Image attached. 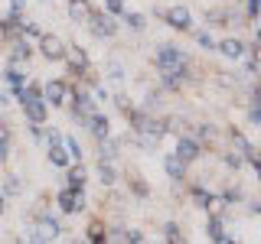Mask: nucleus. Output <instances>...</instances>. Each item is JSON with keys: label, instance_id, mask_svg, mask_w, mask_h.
Listing matches in <instances>:
<instances>
[{"label": "nucleus", "instance_id": "1", "mask_svg": "<svg viewBox=\"0 0 261 244\" xmlns=\"http://www.w3.org/2000/svg\"><path fill=\"white\" fill-rule=\"evenodd\" d=\"M183 62H186V55L179 52L176 46H160L157 49V69L163 72V78H179Z\"/></svg>", "mask_w": 261, "mask_h": 244}, {"label": "nucleus", "instance_id": "2", "mask_svg": "<svg viewBox=\"0 0 261 244\" xmlns=\"http://www.w3.org/2000/svg\"><path fill=\"white\" fill-rule=\"evenodd\" d=\"M92 29H95V36H101V39L108 36V39H111L114 33H118V23H114L108 13H95V16H92Z\"/></svg>", "mask_w": 261, "mask_h": 244}, {"label": "nucleus", "instance_id": "3", "mask_svg": "<svg viewBox=\"0 0 261 244\" xmlns=\"http://www.w3.org/2000/svg\"><path fill=\"white\" fill-rule=\"evenodd\" d=\"M173 157H176L179 163H193L196 157H199V143L190 140V137H179V143H176V153H173Z\"/></svg>", "mask_w": 261, "mask_h": 244}, {"label": "nucleus", "instance_id": "4", "mask_svg": "<svg viewBox=\"0 0 261 244\" xmlns=\"http://www.w3.org/2000/svg\"><path fill=\"white\" fill-rule=\"evenodd\" d=\"M163 20H167L173 29H190V23H193L186 7H173V10H167V13H163Z\"/></svg>", "mask_w": 261, "mask_h": 244}, {"label": "nucleus", "instance_id": "5", "mask_svg": "<svg viewBox=\"0 0 261 244\" xmlns=\"http://www.w3.org/2000/svg\"><path fill=\"white\" fill-rule=\"evenodd\" d=\"M39 49H43V55H46V59H62V55H65V43H62L59 36H43Z\"/></svg>", "mask_w": 261, "mask_h": 244}, {"label": "nucleus", "instance_id": "6", "mask_svg": "<svg viewBox=\"0 0 261 244\" xmlns=\"http://www.w3.org/2000/svg\"><path fill=\"white\" fill-rule=\"evenodd\" d=\"M56 238H59V222H56V218H39L36 241H56Z\"/></svg>", "mask_w": 261, "mask_h": 244}, {"label": "nucleus", "instance_id": "7", "mask_svg": "<svg viewBox=\"0 0 261 244\" xmlns=\"http://www.w3.org/2000/svg\"><path fill=\"white\" fill-rule=\"evenodd\" d=\"M23 111H27V117L33 124H43L46 120V104L39 101V98H27V101H23Z\"/></svg>", "mask_w": 261, "mask_h": 244}, {"label": "nucleus", "instance_id": "8", "mask_svg": "<svg viewBox=\"0 0 261 244\" xmlns=\"http://www.w3.org/2000/svg\"><path fill=\"white\" fill-rule=\"evenodd\" d=\"M85 205V199H82V189L75 192V189H65V192H59V208L62 211H75V208H82Z\"/></svg>", "mask_w": 261, "mask_h": 244}, {"label": "nucleus", "instance_id": "9", "mask_svg": "<svg viewBox=\"0 0 261 244\" xmlns=\"http://www.w3.org/2000/svg\"><path fill=\"white\" fill-rule=\"evenodd\" d=\"M219 49H222V55L225 59H242V52H245V43L242 39H222V43H219Z\"/></svg>", "mask_w": 261, "mask_h": 244}, {"label": "nucleus", "instance_id": "10", "mask_svg": "<svg viewBox=\"0 0 261 244\" xmlns=\"http://www.w3.org/2000/svg\"><path fill=\"white\" fill-rule=\"evenodd\" d=\"M65 55H69V62H72L69 69L75 72V75H82V72L88 69V55L82 52V49H65Z\"/></svg>", "mask_w": 261, "mask_h": 244}, {"label": "nucleus", "instance_id": "11", "mask_svg": "<svg viewBox=\"0 0 261 244\" xmlns=\"http://www.w3.org/2000/svg\"><path fill=\"white\" fill-rule=\"evenodd\" d=\"M88 124H92V134L98 137V140L105 143V137H108V117H101V114H92V117H88Z\"/></svg>", "mask_w": 261, "mask_h": 244}, {"label": "nucleus", "instance_id": "12", "mask_svg": "<svg viewBox=\"0 0 261 244\" xmlns=\"http://www.w3.org/2000/svg\"><path fill=\"white\" fill-rule=\"evenodd\" d=\"M69 16H72V20H85V16H92L88 0H69Z\"/></svg>", "mask_w": 261, "mask_h": 244}, {"label": "nucleus", "instance_id": "13", "mask_svg": "<svg viewBox=\"0 0 261 244\" xmlns=\"http://www.w3.org/2000/svg\"><path fill=\"white\" fill-rule=\"evenodd\" d=\"M46 98L53 104H62L65 101V81H49V85H46Z\"/></svg>", "mask_w": 261, "mask_h": 244}, {"label": "nucleus", "instance_id": "14", "mask_svg": "<svg viewBox=\"0 0 261 244\" xmlns=\"http://www.w3.org/2000/svg\"><path fill=\"white\" fill-rule=\"evenodd\" d=\"M167 173L173 179H183L186 176V163H179L176 157H167Z\"/></svg>", "mask_w": 261, "mask_h": 244}, {"label": "nucleus", "instance_id": "15", "mask_svg": "<svg viewBox=\"0 0 261 244\" xmlns=\"http://www.w3.org/2000/svg\"><path fill=\"white\" fill-rule=\"evenodd\" d=\"M88 238H92L95 244H105V241H108V238H105V225L101 222H92V225H88Z\"/></svg>", "mask_w": 261, "mask_h": 244}, {"label": "nucleus", "instance_id": "16", "mask_svg": "<svg viewBox=\"0 0 261 244\" xmlns=\"http://www.w3.org/2000/svg\"><path fill=\"white\" fill-rule=\"evenodd\" d=\"M49 160H53V163H56V166H65V163H69V157H65V150H62V146H59V143H56V146H53V150H49Z\"/></svg>", "mask_w": 261, "mask_h": 244}, {"label": "nucleus", "instance_id": "17", "mask_svg": "<svg viewBox=\"0 0 261 244\" xmlns=\"http://www.w3.org/2000/svg\"><path fill=\"white\" fill-rule=\"evenodd\" d=\"M206 231H209V238H222V218H209Z\"/></svg>", "mask_w": 261, "mask_h": 244}, {"label": "nucleus", "instance_id": "18", "mask_svg": "<svg viewBox=\"0 0 261 244\" xmlns=\"http://www.w3.org/2000/svg\"><path fill=\"white\" fill-rule=\"evenodd\" d=\"M225 205H228V202H225V199H222V195H219V199H216V195H212V199H209V205H206V208H209V211H212V215H219V211H222V208H225Z\"/></svg>", "mask_w": 261, "mask_h": 244}, {"label": "nucleus", "instance_id": "19", "mask_svg": "<svg viewBox=\"0 0 261 244\" xmlns=\"http://www.w3.org/2000/svg\"><path fill=\"white\" fill-rule=\"evenodd\" d=\"M124 20H127L130 29H144V16L141 13H124Z\"/></svg>", "mask_w": 261, "mask_h": 244}, {"label": "nucleus", "instance_id": "20", "mask_svg": "<svg viewBox=\"0 0 261 244\" xmlns=\"http://www.w3.org/2000/svg\"><path fill=\"white\" fill-rule=\"evenodd\" d=\"M193 199H196V205H202V208H206V205H209V199H212V195H209L206 189H193Z\"/></svg>", "mask_w": 261, "mask_h": 244}, {"label": "nucleus", "instance_id": "21", "mask_svg": "<svg viewBox=\"0 0 261 244\" xmlns=\"http://www.w3.org/2000/svg\"><path fill=\"white\" fill-rule=\"evenodd\" d=\"M69 182L82 189V182H85V169H82V166H79V169H72V173H69Z\"/></svg>", "mask_w": 261, "mask_h": 244}, {"label": "nucleus", "instance_id": "22", "mask_svg": "<svg viewBox=\"0 0 261 244\" xmlns=\"http://www.w3.org/2000/svg\"><path fill=\"white\" fill-rule=\"evenodd\" d=\"M7 143H10V137H7V127L0 124V160L7 157V150H10V146H7Z\"/></svg>", "mask_w": 261, "mask_h": 244}, {"label": "nucleus", "instance_id": "23", "mask_svg": "<svg viewBox=\"0 0 261 244\" xmlns=\"http://www.w3.org/2000/svg\"><path fill=\"white\" fill-rule=\"evenodd\" d=\"M105 7H108V16L111 13H124V0H105Z\"/></svg>", "mask_w": 261, "mask_h": 244}, {"label": "nucleus", "instance_id": "24", "mask_svg": "<svg viewBox=\"0 0 261 244\" xmlns=\"http://www.w3.org/2000/svg\"><path fill=\"white\" fill-rule=\"evenodd\" d=\"M167 241H170V244H186L183 238H179V231H176V225H167Z\"/></svg>", "mask_w": 261, "mask_h": 244}, {"label": "nucleus", "instance_id": "25", "mask_svg": "<svg viewBox=\"0 0 261 244\" xmlns=\"http://www.w3.org/2000/svg\"><path fill=\"white\" fill-rule=\"evenodd\" d=\"M98 169H101V182H108V186H111V182H114V169L108 166V163H101Z\"/></svg>", "mask_w": 261, "mask_h": 244}, {"label": "nucleus", "instance_id": "26", "mask_svg": "<svg viewBox=\"0 0 261 244\" xmlns=\"http://www.w3.org/2000/svg\"><path fill=\"white\" fill-rule=\"evenodd\" d=\"M65 143H69V153H72V157H75V160H82V146H79V140H75V137H69Z\"/></svg>", "mask_w": 261, "mask_h": 244}, {"label": "nucleus", "instance_id": "27", "mask_svg": "<svg viewBox=\"0 0 261 244\" xmlns=\"http://www.w3.org/2000/svg\"><path fill=\"white\" fill-rule=\"evenodd\" d=\"M124 241H127V244H147L141 231H127V234H124Z\"/></svg>", "mask_w": 261, "mask_h": 244}, {"label": "nucleus", "instance_id": "28", "mask_svg": "<svg viewBox=\"0 0 261 244\" xmlns=\"http://www.w3.org/2000/svg\"><path fill=\"white\" fill-rule=\"evenodd\" d=\"M196 39H199V46L212 49V36H209V33H196Z\"/></svg>", "mask_w": 261, "mask_h": 244}, {"label": "nucleus", "instance_id": "29", "mask_svg": "<svg viewBox=\"0 0 261 244\" xmlns=\"http://www.w3.org/2000/svg\"><path fill=\"white\" fill-rule=\"evenodd\" d=\"M248 120H251V124H261V111H258V104L248 111Z\"/></svg>", "mask_w": 261, "mask_h": 244}, {"label": "nucleus", "instance_id": "30", "mask_svg": "<svg viewBox=\"0 0 261 244\" xmlns=\"http://www.w3.org/2000/svg\"><path fill=\"white\" fill-rule=\"evenodd\" d=\"M258 16V0H248V20H255Z\"/></svg>", "mask_w": 261, "mask_h": 244}, {"label": "nucleus", "instance_id": "31", "mask_svg": "<svg viewBox=\"0 0 261 244\" xmlns=\"http://www.w3.org/2000/svg\"><path fill=\"white\" fill-rule=\"evenodd\" d=\"M16 189H20V182H16V179H13V176H10V179H7V192H10V195H13V192H16Z\"/></svg>", "mask_w": 261, "mask_h": 244}, {"label": "nucleus", "instance_id": "32", "mask_svg": "<svg viewBox=\"0 0 261 244\" xmlns=\"http://www.w3.org/2000/svg\"><path fill=\"white\" fill-rule=\"evenodd\" d=\"M101 157H114V143H101Z\"/></svg>", "mask_w": 261, "mask_h": 244}, {"label": "nucleus", "instance_id": "33", "mask_svg": "<svg viewBox=\"0 0 261 244\" xmlns=\"http://www.w3.org/2000/svg\"><path fill=\"white\" fill-rule=\"evenodd\" d=\"M216 244H235L232 238H225V234H222V238H216Z\"/></svg>", "mask_w": 261, "mask_h": 244}, {"label": "nucleus", "instance_id": "34", "mask_svg": "<svg viewBox=\"0 0 261 244\" xmlns=\"http://www.w3.org/2000/svg\"><path fill=\"white\" fill-rule=\"evenodd\" d=\"M20 7H23V0H13V13H20Z\"/></svg>", "mask_w": 261, "mask_h": 244}, {"label": "nucleus", "instance_id": "35", "mask_svg": "<svg viewBox=\"0 0 261 244\" xmlns=\"http://www.w3.org/2000/svg\"><path fill=\"white\" fill-rule=\"evenodd\" d=\"M0 211H4V199H0Z\"/></svg>", "mask_w": 261, "mask_h": 244}]
</instances>
